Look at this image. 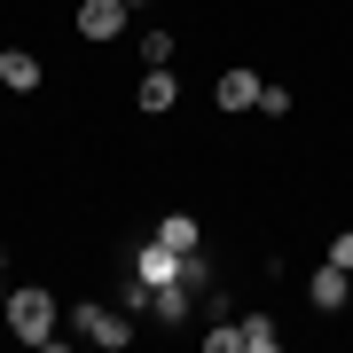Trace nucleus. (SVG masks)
<instances>
[{
  "label": "nucleus",
  "instance_id": "nucleus-11",
  "mask_svg": "<svg viewBox=\"0 0 353 353\" xmlns=\"http://www.w3.org/2000/svg\"><path fill=\"white\" fill-rule=\"evenodd\" d=\"M243 353H283V330L267 314H243Z\"/></svg>",
  "mask_w": 353,
  "mask_h": 353
},
{
  "label": "nucleus",
  "instance_id": "nucleus-14",
  "mask_svg": "<svg viewBox=\"0 0 353 353\" xmlns=\"http://www.w3.org/2000/svg\"><path fill=\"white\" fill-rule=\"evenodd\" d=\"M259 118H290V87L267 79V87H259Z\"/></svg>",
  "mask_w": 353,
  "mask_h": 353
},
{
  "label": "nucleus",
  "instance_id": "nucleus-4",
  "mask_svg": "<svg viewBox=\"0 0 353 353\" xmlns=\"http://www.w3.org/2000/svg\"><path fill=\"white\" fill-rule=\"evenodd\" d=\"M126 16H134V0H79V39H118L126 32Z\"/></svg>",
  "mask_w": 353,
  "mask_h": 353
},
{
  "label": "nucleus",
  "instance_id": "nucleus-15",
  "mask_svg": "<svg viewBox=\"0 0 353 353\" xmlns=\"http://www.w3.org/2000/svg\"><path fill=\"white\" fill-rule=\"evenodd\" d=\"M330 259H338L345 275H353V228H338V236H330Z\"/></svg>",
  "mask_w": 353,
  "mask_h": 353
},
{
  "label": "nucleus",
  "instance_id": "nucleus-1",
  "mask_svg": "<svg viewBox=\"0 0 353 353\" xmlns=\"http://www.w3.org/2000/svg\"><path fill=\"white\" fill-rule=\"evenodd\" d=\"M0 314H8V330L24 345H55V322H63V306L48 299V290H8V306H0Z\"/></svg>",
  "mask_w": 353,
  "mask_h": 353
},
{
  "label": "nucleus",
  "instance_id": "nucleus-2",
  "mask_svg": "<svg viewBox=\"0 0 353 353\" xmlns=\"http://www.w3.org/2000/svg\"><path fill=\"white\" fill-rule=\"evenodd\" d=\"M71 330H79L94 353H126V345H134V322H126V314H110V306H94V299H87V306H71Z\"/></svg>",
  "mask_w": 353,
  "mask_h": 353
},
{
  "label": "nucleus",
  "instance_id": "nucleus-13",
  "mask_svg": "<svg viewBox=\"0 0 353 353\" xmlns=\"http://www.w3.org/2000/svg\"><path fill=\"white\" fill-rule=\"evenodd\" d=\"M141 63H173V32H165V24L141 32Z\"/></svg>",
  "mask_w": 353,
  "mask_h": 353
},
{
  "label": "nucleus",
  "instance_id": "nucleus-12",
  "mask_svg": "<svg viewBox=\"0 0 353 353\" xmlns=\"http://www.w3.org/2000/svg\"><path fill=\"white\" fill-rule=\"evenodd\" d=\"M204 353H243V322H212V330H204Z\"/></svg>",
  "mask_w": 353,
  "mask_h": 353
},
{
  "label": "nucleus",
  "instance_id": "nucleus-16",
  "mask_svg": "<svg viewBox=\"0 0 353 353\" xmlns=\"http://www.w3.org/2000/svg\"><path fill=\"white\" fill-rule=\"evenodd\" d=\"M134 8H150V0H134Z\"/></svg>",
  "mask_w": 353,
  "mask_h": 353
},
{
  "label": "nucleus",
  "instance_id": "nucleus-10",
  "mask_svg": "<svg viewBox=\"0 0 353 353\" xmlns=\"http://www.w3.org/2000/svg\"><path fill=\"white\" fill-rule=\"evenodd\" d=\"M189 306H196V283H157L150 314H157V322H189Z\"/></svg>",
  "mask_w": 353,
  "mask_h": 353
},
{
  "label": "nucleus",
  "instance_id": "nucleus-7",
  "mask_svg": "<svg viewBox=\"0 0 353 353\" xmlns=\"http://www.w3.org/2000/svg\"><path fill=\"white\" fill-rule=\"evenodd\" d=\"M134 102H141L150 118H165V110H173V102H181V79H173V63H150V79L134 87Z\"/></svg>",
  "mask_w": 353,
  "mask_h": 353
},
{
  "label": "nucleus",
  "instance_id": "nucleus-5",
  "mask_svg": "<svg viewBox=\"0 0 353 353\" xmlns=\"http://www.w3.org/2000/svg\"><path fill=\"white\" fill-rule=\"evenodd\" d=\"M259 87H267V79L236 63V71H220V79H212V102H220V110H259Z\"/></svg>",
  "mask_w": 353,
  "mask_h": 353
},
{
  "label": "nucleus",
  "instance_id": "nucleus-6",
  "mask_svg": "<svg viewBox=\"0 0 353 353\" xmlns=\"http://www.w3.org/2000/svg\"><path fill=\"white\" fill-rule=\"evenodd\" d=\"M39 79H48V71H39L32 48H0V87H8V94H39Z\"/></svg>",
  "mask_w": 353,
  "mask_h": 353
},
{
  "label": "nucleus",
  "instance_id": "nucleus-9",
  "mask_svg": "<svg viewBox=\"0 0 353 353\" xmlns=\"http://www.w3.org/2000/svg\"><path fill=\"white\" fill-rule=\"evenodd\" d=\"M157 243H165V252H181V259H196V243H204L196 212H165V220H157Z\"/></svg>",
  "mask_w": 353,
  "mask_h": 353
},
{
  "label": "nucleus",
  "instance_id": "nucleus-3",
  "mask_svg": "<svg viewBox=\"0 0 353 353\" xmlns=\"http://www.w3.org/2000/svg\"><path fill=\"white\" fill-rule=\"evenodd\" d=\"M345 299H353V275L338 259H322L314 275H306V306H314V314H345Z\"/></svg>",
  "mask_w": 353,
  "mask_h": 353
},
{
  "label": "nucleus",
  "instance_id": "nucleus-8",
  "mask_svg": "<svg viewBox=\"0 0 353 353\" xmlns=\"http://www.w3.org/2000/svg\"><path fill=\"white\" fill-rule=\"evenodd\" d=\"M181 267H189V259H181V252H165L157 236H150V243H141V252H134V275L150 283V290H157V283H181Z\"/></svg>",
  "mask_w": 353,
  "mask_h": 353
}]
</instances>
